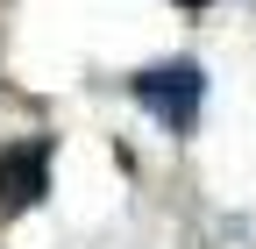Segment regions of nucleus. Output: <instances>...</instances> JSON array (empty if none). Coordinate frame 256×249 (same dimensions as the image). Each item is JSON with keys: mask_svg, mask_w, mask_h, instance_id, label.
Masks as SVG:
<instances>
[{"mask_svg": "<svg viewBox=\"0 0 256 249\" xmlns=\"http://www.w3.org/2000/svg\"><path fill=\"white\" fill-rule=\"evenodd\" d=\"M128 92L164 121L171 136H192L200 128V100H206V72L192 64V57H171V64H150V72H136L128 78Z\"/></svg>", "mask_w": 256, "mask_h": 249, "instance_id": "nucleus-1", "label": "nucleus"}, {"mask_svg": "<svg viewBox=\"0 0 256 249\" xmlns=\"http://www.w3.org/2000/svg\"><path fill=\"white\" fill-rule=\"evenodd\" d=\"M50 157H57L50 136H22L0 150V214H28L50 192Z\"/></svg>", "mask_w": 256, "mask_h": 249, "instance_id": "nucleus-2", "label": "nucleus"}, {"mask_svg": "<svg viewBox=\"0 0 256 249\" xmlns=\"http://www.w3.org/2000/svg\"><path fill=\"white\" fill-rule=\"evenodd\" d=\"M178 8H185V14H200V8H206V0H178Z\"/></svg>", "mask_w": 256, "mask_h": 249, "instance_id": "nucleus-3", "label": "nucleus"}]
</instances>
